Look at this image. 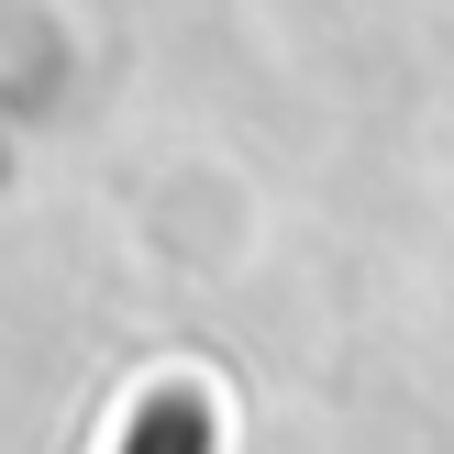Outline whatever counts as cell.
<instances>
[{"mask_svg": "<svg viewBox=\"0 0 454 454\" xmlns=\"http://www.w3.org/2000/svg\"><path fill=\"white\" fill-rule=\"evenodd\" d=\"M111 454H211V399H200V388H155L145 411L122 421Z\"/></svg>", "mask_w": 454, "mask_h": 454, "instance_id": "1", "label": "cell"}]
</instances>
